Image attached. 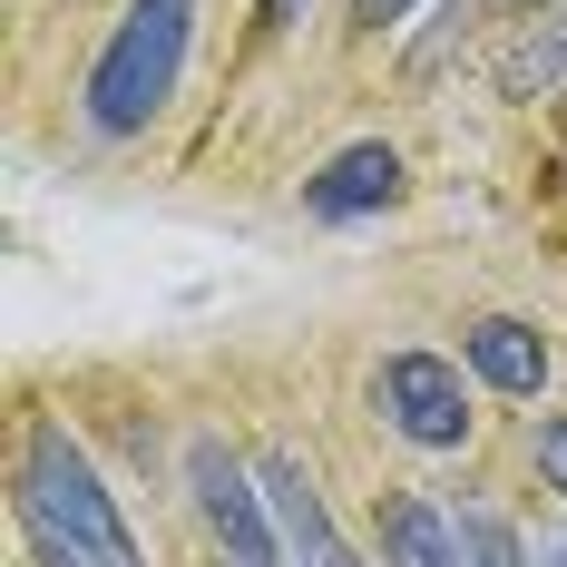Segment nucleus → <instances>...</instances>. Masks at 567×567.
Wrapping results in <instances>:
<instances>
[{
  "label": "nucleus",
  "mask_w": 567,
  "mask_h": 567,
  "mask_svg": "<svg viewBox=\"0 0 567 567\" xmlns=\"http://www.w3.org/2000/svg\"><path fill=\"white\" fill-rule=\"evenodd\" d=\"M372 411H382V431H401L411 451H460L470 441V382H460V362H441V352H382Z\"/></svg>",
  "instance_id": "nucleus-4"
},
{
  "label": "nucleus",
  "mask_w": 567,
  "mask_h": 567,
  "mask_svg": "<svg viewBox=\"0 0 567 567\" xmlns=\"http://www.w3.org/2000/svg\"><path fill=\"white\" fill-rule=\"evenodd\" d=\"M186 40H196V0H127V20L109 30V50L89 69V127L99 137H137L176 99Z\"/></svg>",
  "instance_id": "nucleus-2"
},
{
  "label": "nucleus",
  "mask_w": 567,
  "mask_h": 567,
  "mask_svg": "<svg viewBox=\"0 0 567 567\" xmlns=\"http://www.w3.org/2000/svg\"><path fill=\"white\" fill-rule=\"evenodd\" d=\"M460 362H470L489 392H509V401H538V392H548V333L518 323V313H480V323L460 333Z\"/></svg>",
  "instance_id": "nucleus-7"
},
{
  "label": "nucleus",
  "mask_w": 567,
  "mask_h": 567,
  "mask_svg": "<svg viewBox=\"0 0 567 567\" xmlns=\"http://www.w3.org/2000/svg\"><path fill=\"white\" fill-rule=\"evenodd\" d=\"M548 567H567V538H548Z\"/></svg>",
  "instance_id": "nucleus-13"
},
{
  "label": "nucleus",
  "mask_w": 567,
  "mask_h": 567,
  "mask_svg": "<svg viewBox=\"0 0 567 567\" xmlns=\"http://www.w3.org/2000/svg\"><path fill=\"white\" fill-rule=\"evenodd\" d=\"M255 480H265V499H275V528H284V558L293 567H362V548L333 528L323 480H313L293 451H255Z\"/></svg>",
  "instance_id": "nucleus-5"
},
{
  "label": "nucleus",
  "mask_w": 567,
  "mask_h": 567,
  "mask_svg": "<svg viewBox=\"0 0 567 567\" xmlns=\"http://www.w3.org/2000/svg\"><path fill=\"white\" fill-rule=\"evenodd\" d=\"M411 10H421V0H352V30H372V40H382V30H401Z\"/></svg>",
  "instance_id": "nucleus-11"
},
{
  "label": "nucleus",
  "mask_w": 567,
  "mask_h": 567,
  "mask_svg": "<svg viewBox=\"0 0 567 567\" xmlns=\"http://www.w3.org/2000/svg\"><path fill=\"white\" fill-rule=\"evenodd\" d=\"M528 451H538V480H548V489L567 499V411H548V421L528 431Z\"/></svg>",
  "instance_id": "nucleus-10"
},
{
  "label": "nucleus",
  "mask_w": 567,
  "mask_h": 567,
  "mask_svg": "<svg viewBox=\"0 0 567 567\" xmlns=\"http://www.w3.org/2000/svg\"><path fill=\"white\" fill-rule=\"evenodd\" d=\"M20 528H30L40 567H147L117 489L99 480V460L69 441V421H40L20 441Z\"/></svg>",
  "instance_id": "nucleus-1"
},
{
  "label": "nucleus",
  "mask_w": 567,
  "mask_h": 567,
  "mask_svg": "<svg viewBox=\"0 0 567 567\" xmlns=\"http://www.w3.org/2000/svg\"><path fill=\"white\" fill-rule=\"evenodd\" d=\"M382 567H470V548H460V518H441L421 489L382 499Z\"/></svg>",
  "instance_id": "nucleus-8"
},
{
  "label": "nucleus",
  "mask_w": 567,
  "mask_h": 567,
  "mask_svg": "<svg viewBox=\"0 0 567 567\" xmlns=\"http://www.w3.org/2000/svg\"><path fill=\"white\" fill-rule=\"evenodd\" d=\"M460 548H470V567H528V548L499 509H460Z\"/></svg>",
  "instance_id": "nucleus-9"
},
{
  "label": "nucleus",
  "mask_w": 567,
  "mask_h": 567,
  "mask_svg": "<svg viewBox=\"0 0 567 567\" xmlns=\"http://www.w3.org/2000/svg\"><path fill=\"white\" fill-rule=\"evenodd\" d=\"M186 489H196V518H206V538L226 548V567H293L255 460H235L226 441H186Z\"/></svg>",
  "instance_id": "nucleus-3"
},
{
  "label": "nucleus",
  "mask_w": 567,
  "mask_h": 567,
  "mask_svg": "<svg viewBox=\"0 0 567 567\" xmlns=\"http://www.w3.org/2000/svg\"><path fill=\"white\" fill-rule=\"evenodd\" d=\"M293 10L303 0H255V30H293Z\"/></svg>",
  "instance_id": "nucleus-12"
},
{
  "label": "nucleus",
  "mask_w": 567,
  "mask_h": 567,
  "mask_svg": "<svg viewBox=\"0 0 567 567\" xmlns=\"http://www.w3.org/2000/svg\"><path fill=\"white\" fill-rule=\"evenodd\" d=\"M392 196H401V147H382V137H362V147H333L323 167L303 176V216H323V226L382 216Z\"/></svg>",
  "instance_id": "nucleus-6"
}]
</instances>
